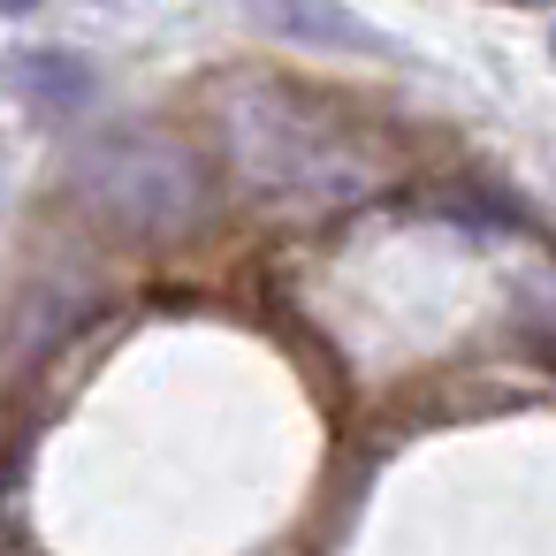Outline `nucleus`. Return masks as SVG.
I'll return each mask as SVG.
<instances>
[{"label": "nucleus", "instance_id": "1", "mask_svg": "<svg viewBox=\"0 0 556 556\" xmlns=\"http://www.w3.org/2000/svg\"><path fill=\"white\" fill-rule=\"evenodd\" d=\"M229 146H237L244 176L282 206H343L381 184V161L358 138H343L336 123H313L305 108H290L275 92H252L244 115H229Z\"/></svg>", "mask_w": 556, "mask_h": 556}, {"label": "nucleus", "instance_id": "2", "mask_svg": "<svg viewBox=\"0 0 556 556\" xmlns=\"http://www.w3.org/2000/svg\"><path fill=\"white\" fill-rule=\"evenodd\" d=\"M77 184L85 199L123 222V229H184L199 214V176H191V153L161 130H100L77 161Z\"/></svg>", "mask_w": 556, "mask_h": 556}, {"label": "nucleus", "instance_id": "5", "mask_svg": "<svg viewBox=\"0 0 556 556\" xmlns=\"http://www.w3.org/2000/svg\"><path fill=\"white\" fill-rule=\"evenodd\" d=\"M24 9H39V0H0V16H24Z\"/></svg>", "mask_w": 556, "mask_h": 556}, {"label": "nucleus", "instance_id": "3", "mask_svg": "<svg viewBox=\"0 0 556 556\" xmlns=\"http://www.w3.org/2000/svg\"><path fill=\"white\" fill-rule=\"evenodd\" d=\"M260 16L282 31V39H298V47H343V54H389V39L374 31V24H358V16H343L336 0H260Z\"/></svg>", "mask_w": 556, "mask_h": 556}, {"label": "nucleus", "instance_id": "4", "mask_svg": "<svg viewBox=\"0 0 556 556\" xmlns=\"http://www.w3.org/2000/svg\"><path fill=\"white\" fill-rule=\"evenodd\" d=\"M16 92L39 108V115H77L92 100V70L77 54H16Z\"/></svg>", "mask_w": 556, "mask_h": 556}]
</instances>
